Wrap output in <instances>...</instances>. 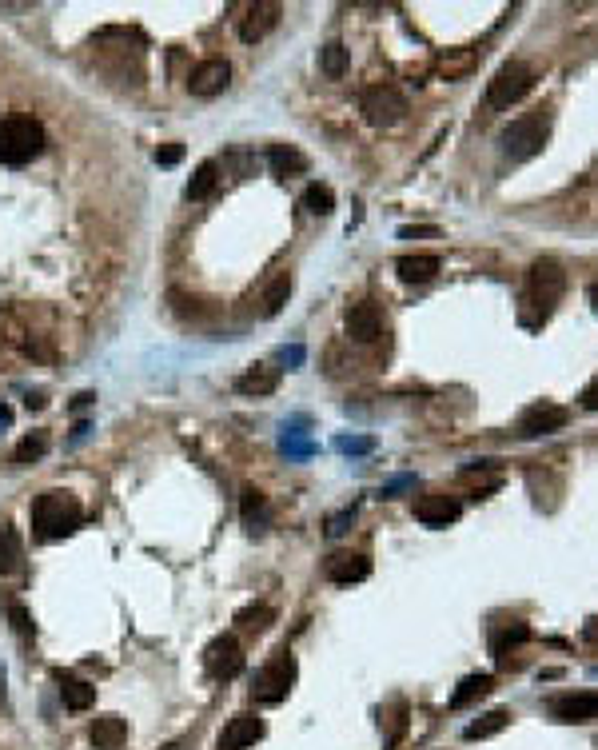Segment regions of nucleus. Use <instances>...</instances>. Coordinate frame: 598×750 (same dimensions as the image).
<instances>
[{"instance_id": "nucleus-14", "label": "nucleus", "mask_w": 598, "mask_h": 750, "mask_svg": "<svg viewBox=\"0 0 598 750\" xmlns=\"http://www.w3.org/2000/svg\"><path fill=\"white\" fill-rule=\"evenodd\" d=\"M459 515H463V507H459L455 495H423V499L415 503V519H419L423 527H447V523H455Z\"/></svg>"}, {"instance_id": "nucleus-28", "label": "nucleus", "mask_w": 598, "mask_h": 750, "mask_svg": "<svg viewBox=\"0 0 598 750\" xmlns=\"http://www.w3.org/2000/svg\"><path fill=\"white\" fill-rule=\"evenodd\" d=\"M379 727L387 731V743L395 747V743L403 739V731H407V703H391V707H383V711H379Z\"/></svg>"}, {"instance_id": "nucleus-9", "label": "nucleus", "mask_w": 598, "mask_h": 750, "mask_svg": "<svg viewBox=\"0 0 598 750\" xmlns=\"http://www.w3.org/2000/svg\"><path fill=\"white\" fill-rule=\"evenodd\" d=\"M228 80H232V64L220 60V56H208V60H200V64L188 72V92L212 100V96H220V92L228 88Z\"/></svg>"}, {"instance_id": "nucleus-2", "label": "nucleus", "mask_w": 598, "mask_h": 750, "mask_svg": "<svg viewBox=\"0 0 598 750\" xmlns=\"http://www.w3.org/2000/svg\"><path fill=\"white\" fill-rule=\"evenodd\" d=\"M40 148H44V128H40V120H32V116H8V120L0 124V164L20 168V164L36 160Z\"/></svg>"}, {"instance_id": "nucleus-23", "label": "nucleus", "mask_w": 598, "mask_h": 750, "mask_svg": "<svg viewBox=\"0 0 598 750\" xmlns=\"http://www.w3.org/2000/svg\"><path fill=\"white\" fill-rule=\"evenodd\" d=\"M216 184H220V164H216V160H204V164L192 172V180H188V200H208V196L216 192Z\"/></svg>"}, {"instance_id": "nucleus-3", "label": "nucleus", "mask_w": 598, "mask_h": 750, "mask_svg": "<svg viewBox=\"0 0 598 750\" xmlns=\"http://www.w3.org/2000/svg\"><path fill=\"white\" fill-rule=\"evenodd\" d=\"M547 136H551V112L539 108V112L515 120V124L503 132V152H507L511 160H531V156L543 152Z\"/></svg>"}, {"instance_id": "nucleus-34", "label": "nucleus", "mask_w": 598, "mask_h": 750, "mask_svg": "<svg viewBox=\"0 0 598 750\" xmlns=\"http://www.w3.org/2000/svg\"><path fill=\"white\" fill-rule=\"evenodd\" d=\"M527 635H531V631H527V627H523V623H515V627H511V631H507V635H499V639H495V655H503V651H507V647H511V643H523V639H527Z\"/></svg>"}, {"instance_id": "nucleus-1", "label": "nucleus", "mask_w": 598, "mask_h": 750, "mask_svg": "<svg viewBox=\"0 0 598 750\" xmlns=\"http://www.w3.org/2000/svg\"><path fill=\"white\" fill-rule=\"evenodd\" d=\"M80 519H84V511L72 491H44L32 503V527L40 539H64L80 527Z\"/></svg>"}, {"instance_id": "nucleus-32", "label": "nucleus", "mask_w": 598, "mask_h": 750, "mask_svg": "<svg viewBox=\"0 0 598 750\" xmlns=\"http://www.w3.org/2000/svg\"><path fill=\"white\" fill-rule=\"evenodd\" d=\"M264 515H268V499H264V491L248 487V491H244V519H248V523H260Z\"/></svg>"}, {"instance_id": "nucleus-22", "label": "nucleus", "mask_w": 598, "mask_h": 750, "mask_svg": "<svg viewBox=\"0 0 598 750\" xmlns=\"http://www.w3.org/2000/svg\"><path fill=\"white\" fill-rule=\"evenodd\" d=\"M491 691H495V679H491V675H467V679L459 683V691L451 695V707L463 711V707H471L475 699H487Z\"/></svg>"}, {"instance_id": "nucleus-7", "label": "nucleus", "mask_w": 598, "mask_h": 750, "mask_svg": "<svg viewBox=\"0 0 598 750\" xmlns=\"http://www.w3.org/2000/svg\"><path fill=\"white\" fill-rule=\"evenodd\" d=\"M531 300L543 308V312H551L559 300H563V292H567V272H563V264L559 260H551V256H539L535 264H531Z\"/></svg>"}, {"instance_id": "nucleus-19", "label": "nucleus", "mask_w": 598, "mask_h": 750, "mask_svg": "<svg viewBox=\"0 0 598 750\" xmlns=\"http://www.w3.org/2000/svg\"><path fill=\"white\" fill-rule=\"evenodd\" d=\"M395 272H399V280H403V284H427V280H435V276H439V256H427V252L399 256Z\"/></svg>"}, {"instance_id": "nucleus-30", "label": "nucleus", "mask_w": 598, "mask_h": 750, "mask_svg": "<svg viewBox=\"0 0 598 750\" xmlns=\"http://www.w3.org/2000/svg\"><path fill=\"white\" fill-rule=\"evenodd\" d=\"M303 208H307L311 216H331V212H335V192H331L327 184H311V188L303 192Z\"/></svg>"}, {"instance_id": "nucleus-36", "label": "nucleus", "mask_w": 598, "mask_h": 750, "mask_svg": "<svg viewBox=\"0 0 598 750\" xmlns=\"http://www.w3.org/2000/svg\"><path fill=\"white\" fill-rule=\"evenodd\" d=\"M583 407H587V411H598V379L583 391Z\"/></svg>"}, {"instance_id": "nucleus-10", "label": "nucleus", "mask_w": 598, "mask_h": 750, "mask_svg": "<svg viewBox=\"0 0 598 750\" xmlns=\"http://www.w3.org/2000/svg\"><path fill=\"white\" fill-rule=\"evenodd\" d=\"M567 419H571L567 407H559V403H535V407L523 411V419H519V435H527V439H535V435H551V431H563Z\"/></svg>"}, {"instance_id": "nucleus-38", "label": "nucleus", "mask_w": 598, "mask_h": 750, "mask_svg": "<svg viewBox=\"0 0 598 750\" xmlns=\"http://www.w3.org/2000/svg\"><path fill=\"white\" fill-rule=\"evenodd\" d=\"M160 750H184V743H164Z\"/></svg>"}, {"instance_id": "nucleus-29", "label": "nucleus", "mask_w": 598, "mask_h": 750, "mask_svg": "<svg viewBox=\"0 0 598 750\" xmlns=\"http://www.w3.org/2000/svg\"><path fill=\"white\" fill-rule=\"evenodd\" d=\"M319 68H323V76H331V80H339L343 72H347V48L343 44H323L319 48Z\"/></svg>"}, {"instance_id": "nucleus-13", "label": "nucleus", "mask_w": 598, "mask_h": 750, "mask_svg": "<svg viewBox=\"0 0 598 750\" xmlns=\"http://www.w3.org/2000/svg\"><path fill=\"white\" fill-rule=\"evenodd\" d=\"M260 739H264V719L252 715V711H244V715H236V719L224 727L216 750H248V747H256Z\"/></svg>"}, {"instance_id": "nucleus-20", "label": "nucleus", "mask_w": 598, "mask_h": 750, "mask_svg": "<svg viewBox=\"0 0 598 750\" xmlns=\"http://www.w3.org/2000/svg\"><path fill=\"white\" fill-rule=\"evenodd\" d=\"M276 387H280V368H272V364H252L248 372L236 379L240 395H272Z\"/></svg>"}, {"instance_id": "nucleus-33", "label": "nucleus", "mask_w": 598, "mask_h": 750, "mask_svg": "<svg viewBox=\"0 0 598 750\" xmlns=\"http://www.w3.org/2000/svg\"><path fill=\"white\" fill-rule=\"evenodd\" d=\"M8 619H12V631H16L20 639H32V635H36V627H32V615L24 611V603H8Z\"/></svg>"}, {"instance_id": "nucleus-12", "label": "nucleus", "mask_w": 598, "mask_h": 750, "mask_svg": "<svg viewBox=\"0 0 598 750\" xmlns=\"http://www.w3.org/2000/svg\"><path fill=\"white\" fill-rule=\"evenodd\" d=\"M343 328L355 344H375L383 336V316L375 304H351L347 316H343Z\"/></svg>"}, {"instance_id": "nucleus-6", "label": "nucleus", "mask_w": 598, "mask_h": 750, "mask_svg": "<svg viewBox=\"0 0 598 750\" xmlns=\"http://www.w3.org/2000/svg\"><path fill=\"white\" fill-rule=\"evenodd\" d=\"M359 112H363L367 124L391 128V124H399V120L407 116V96H403L395 84H371V88L363 92V100H359Z\"/></svg>"}, {"instance_id": "nucleus-39", "label": "nucleus", "mask_w": 598, "mask_h": 750, "mask_svg": "<svg viewBox=\"0 0 598 750\" xmlns=\"http://www.w3.org/2000/svg\"><path fill=\"white\" fill-rule=\"evenodd\" d=\"M0 699H4V671H0Z\"/></svg>"}, {"instance_id": "nucleus-11", "label": "nucleus", "mask_w": 598, "mask_h": 750, "mask_svg": "<svg viewBox=\"0 0 598 750\" xmlns=\"http://www.w3.org/2000/svg\"><path fill=\"white\" fill-rule=\"evenodd\" d=\"M280 4L276 0H260V4H252L244 16H240V40L244 44H256V40H264L276 24H280Z\"/></svg>"}, {"instance_id": "nucleus-16", "label": "nucleus", "mask_w": 598, "mask_h": 750, "mask_svg": "<svg viewBox=\"0 0 598 750\" xmlns=\"http://www.w3.org/2000/svg\"><path fill=\"white\" fill-rule=\"evenodd\" d=\"M551 715L559 723H591L598 719V695L595 691H579V695H563L551 703Z\"/></svg>"}, {"instance_id": "nucleus-25", "label": "nucleus", "mask_w": 598, "mask_h": 750, "mask_svg": "<svg viewBox=\"0 0 598 750\" xmlns=\"http://www.w3.org/2000/svg\"><path fill=\"white\" fill-rule=\"evenodd\" d=\"M288 296H292V272H276L272 284H268V292H264V300H260V304H264L260 312H264V316H276V312L288 304Z\"/></svg>"}, {"instance_id": "nucleus-4", "label": "nucleus", "mask_w": 598, "mask_h": 750, "mask_svg": "<svg viewBox=\"0 0 598 750\" xmlns=\"http://www.w3.org/2000/svg\"><path fill=\"white\" fill-rule=\"evenodd\" d=\"M292 683H296V659H292L288 651H280L268 667L256 671V679H252V699L264 703V707H276V703L288 699Z\"/></svg>"}, {"instance_id": "nucleus-31", "label": "nucleus", "mask_w": 598, "mask_h": 750, "mask_svg": "<svg viewBox=\"0 0 598 750\" xmlns=\"http://www.w3.org/2000/svg\"><path fill=\"white\" fill-rule=\"evenodd\" d=\"M272 619H276V611H272V607H264V603L244 607V611L236 615V623H240L244 631H268V627H272Z\"/></svg>"}, {"instance_id": "nucleus-35", "label": "nucleus", "mask_w": 598, "mask_h": 750, "mask_svg": "<svg viewBox=\"0 0 598 750\" xmlns=\"http://www.w3.org/2000/svg\"><path fill=\"white\" fill-rule=\"evenodd\" d=\"M180 160H184V144H164V148H156V164L172 168V164H180Z\"/></svg>"}, {"instance_id": "nucleus-15", "label": "nucleus", "mask_w": 598, "mask_h": 750, "mask_svg": "<svg viewBox=\"0 0 598 750\" xmlns=\"http://www.w3.org/2000/svg\"><path fill=\"white\" fill-rule=\"evenodd\" d=\"M323 575L331 583H363L371 575V559L367 555H355V551H335L327 563H323Z\"/></svg>"}, {"instance_id": "nucleus-37", "label": "nucleus", "mask_w": 598, "mask_h": 750, "mask_svg": "<svg viewBox=\"0 0 598 750\" xmlns=\"http://www.w3.org/2000/svg\"><path fill=\"white\" fill-rule=\"evenodd\" d=\"M591 304H595V316H598V284H591Z\"/></svg>"}, {"instance_id": "nucleus-21", "label": "nucleus", "mask_w": 598, "mask_h": 750, "mask_svg": "<svg viewBox=\"0 0 598 750\" xmlns=\"http://www.w3.org/2000/svg\"><path fill=\"white\" fill-rule=\"evenodd\" d=\"M268 164H272L276 176H299V172H307V156L299 152L296 144H276L268 152Z\"/></svg>"}, {"instance_id": "nucleus-17", "label": "nucleus", "mask_w": 598, "mask_h": 750, "mask_svg": "<svg viewBox=\"0 0 598 750\" xmlns=\"http://www.w3.org/2000/svg\"><path fill=\"white\" fill-rule=\"evenodd\" d=\"M88 739L96 750H120L128 743V723L120 715H100V719H92Z\"/></svg>"}, {"instance_id": "nucleus-5", "label": "nucleus", "mask_w": 598, "mask_h": 750, "mask_svg": "<svg viewBox=\"0 0 598 750\" xmlns=\"http://www.w3.org/2000/svg\"><path fill=\"white\" fill-rule=\"evenodd\" d=\"M531 88H535V68L523 64V60H511V64H503V68L495 72V80L487 84V104H491V108H511V104H519Z\"/></svg>"}, {"instance_id": "nucleus-24", "label": "nucleus", "mask_w": 598, "mask_h": 750, "mask_svg": "<svg viewBox=\"0 0 598 750\" xmlns=\"http://www.w3.org/2000/svg\"><path fill=\"white\" fill-rule=\"evenodd\" d=\"M24 567V547L12 527H0V575H16Z\"/></svg>"}, {"instance_id": "nucleus-18", "label": "nucleus", "mask_w": 598, "mask_h": 750, "mask_svg": "<svg viewBox=\"0 0 598 750\" xmlns=\"http://www.w3.org/2000/svg\"><path fill=\"white\" fill-rule=\"evenodd\" d=\"M52 679H56V687H60L64 707L88 711V707L96 703V687H92V683H84V679H76V675H68V671H52Z\"/></svg>"}, {"instance_id": "nucleus-26", "label": "nucleus", "mask_w": 598, "mask_h": 750, "mask_svg": "<svg viewBox=\"0 0 598 750\" xmlns=\"http://www.w3.org/2000/svg\"><path fill=\"white\" fill-rule=\"evenodd\" d=\"M507 723H511V711H487V715H479V719L463 731V739H467V743H475V739H491V735H499Z\"/></svg>"}, {"instance_id": "nucleus-27", "label": "nucleus", "mask_w": 598, "mask_h": 750, "mask_svg": "<svg viewBox=\"0 0 598 750\" xmlns=\"http://www.w3.org/2000/svg\"><path fill=\"white\" fill-rule=\"evenodd\" d=\"M44 451H48V435H44V431H32V435H24V439L16 443L12 463H16V467H28V463L44 459Z\"/></svg>"}, {"instance_id": "nucleus-8", "label": "nucleus", "mask_w": 598, "mask_h": 750, "mask_svg": "<svg viewBox=\"0 0 598 750\" xmlns=\"http://www.w3.org/2000/svg\"><path fill=\"white\" fill-rule=\"evenodd\" d=\"M204 667H208V675H212V679L232 683V679L244 671V651H240V643H236L232 635L212 639V643H208V651H204Z\"/></svg>"}]
</instances>
